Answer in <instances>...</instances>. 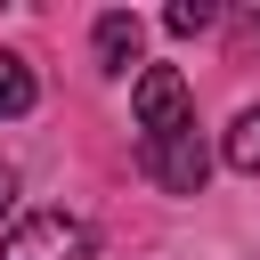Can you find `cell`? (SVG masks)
<instances>
[{"label":"cell","instance_id":"1","mask_svg":"<svg viewBox=\"0 0 260 260\" xmlns=\"http://www.w3.org/2000/svg\"><path fill=\"white\" fill-rule=\"evenodd\" d=\"M130 106H138V171H146L162 195H203L211 154H203V138H195V98H187L179 65H138Z\"/></svg>","mask_w":260,"mask_h":260},{"label":"cell","instance_id":"2","mask_svg":"<svg viewBox=\"0 0 260 260\" xmlns=\"http://www.w3.org/2000/svg\"><path fill=\"white\" fill-rule=\"evenodd\" d=\"M0 260H98V236L73 211H24L0 236Z\"/></svg>","mask_w":260,"mask_h":260},{"label":"cell","instance_id":"3","mask_svg":"<svg viewBox=\"0 0 260 260\" xmlns=\"http://www.w3.org/2000/svg\"><path fill=\"white\" fill-rule=\"evenodd\" d=\"M89 41H98V65H106V73H130V65H138V49H146V24H138L130 8H106Z\"/></svg>","mask_w":260,"mask_h":260},{"label":"cell","instance_id":"4","mask_svg":"<svg viewBox=\"0 0 260 260\" xmlns=\"http://www.w3.org/2000/svg\"><path fill=\"white\" fill-rule=\"evenodd\" d=\"M32 98H41V81H32V65H24L16 49H0V122H16V114H32Z\"/></svg>","mask_w":260,"mask_h":260},{"label":"cell","instance_id":"5","mask_svg":"<svg viewBox=\"0 0 260 260\" xmlns=\"http://www.w3.org/2000/svg\"><path fill=\"white\" fill-rule=\"evenodd\" d=\"M228 162H236L244 179H260V106L236 114V130H228Z\"/></svg>","mask_w":260,"mask_h":260},{"label":"cell","instance_id":"6","mask_svg":"<svg viewBox=\"0 0 260 260\" xmlns=\"http://www.w3.org/2000/svg\"><path fill=\"white\" fill-rule=\"evenodd\" d=\"M162 24H171V32H211V24H219V8H211V0H171V8H162Z\"/></svg>","mask_w":260,"mask_h":260},{"label":"cell","instance_id":"7","mask_svg":"<svg viewBox=\"0 0 260 260\" xmlns=\"http://www.w3.org/2000/svg\"><path fill=\"white\" fill-rule=\"evenodd\" d=\"M8 203H16V179H8V162H0V219H8Z\"/></svg>","mask_w":260,"mask_h":260}]
</instances>
